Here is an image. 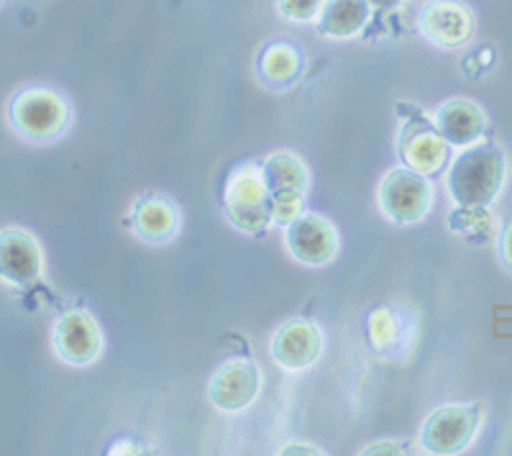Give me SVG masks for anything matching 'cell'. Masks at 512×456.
Listing matches in <instances>:
<instances>
[{
  "mask_svg": "<svg viewBox=\"0 0 512 456\" xmlns=\"http://www.w3.org/2000/svg\"><path fill=\"white\" fill-rule=\"evenodd\" d=\"M262 175L267 182L269 198L282 193H300L308 195L310 172L303 159L292 152H274L272 157L264 159Z\"/></svg>",
  "mask_w": 512,
  "mask_h": 456,
  "instance_id": "16",
  "label": "cell"
},
{
  "mask_svg": "<svg viewBox=\"0 0 512 456\" xmlns=\"http://www.w3.org/2000/svg\"><path fill=\"white\" fill-rule=\"evenodd\" d=\"M448 149L451 144L438 134L436 123L431 121L415 123V131L405 126L400 136L402 164L425 177L436 175L443 170V164H448Z\"/></svg>",
  "mask_w": 512,
  "mask_h": 456,
  "instance_id": "12",
  "label": "cell"
},
{
  "mask_svg": "<svg viewBox=\"0 0 512 456\" xmlns=\"http://www.w3.org/2000/svg\"><path fill=\"white\" fill-rule=\"evenodd\" d=\"M482 418L484 408L479 403L441 405L420 428V449L438 456L461 454L477 439Z\"/></svg>",
  "mask_w": 512,
  "mask_h": 456,
  "instance_id": "3",
  "label": "cell"
},
{
  "mask_svg": "<svg viewBox=\"0 0 512 456\" xmlns=\"http://www.w3.org/2000/svg\"><path fill=\"white\" fill-rule=\"evenodd\" d=\"M326 0H277V11L292 24H313Z\"/></svg>",
  "mask_w": 512,
  "mask_h": 456,
  "instance_id": "20",
  "label": "cell"
},
{
  "mask_svg": "<svg viewBox=\"0 0 512 456\" xmlns=\"http://www.w3.org/2000/svg\"><path fill=\"white\" fill-rule=\"evenodd\" d=\"M507 180V157L495 141L464 147L446 172V188L456 205L489 208L500 198Z\"/></svg>",
  "mask_w": 512,
  "mask_h": 456,
  "instance_id": "1",
  "label": "cell"
},
{
  "mask_svg": "<svg viewBox=\"0 0 512 456\" xmlns=\"http://www.w3.org/2000/svg\"><path fill=\"white\" fill-rule=\"evenodd\" d=\"M477 21L461 0H428L418 13V31L438 49H461L472 41Z\"/></svg>",
  "mask_w": 512,
  "mask_h": 456,
  "instance_id": "6",
  "label": "cell"
},
{
  "mask_svg": "<svg viewBox=\"0 0 512 456\" xmlns=\"http://www.w3.org/2000/svg\"><path fill=\"white\" fill-rule=\"evenodd\" d=\"M226 216L246 234H259L272 226V198L262 175V164H241L231 172L223 193Z\"/></svg>",
  "mask_w": 512,
  "mask_h": 456,
  "instance_id": "2",
  "label": "cell"
},
{
  "mask_svg": "<svg viewBox=\"0 0 512 456\" xmlns=\"http://www.w3.org/2000/svg\"><path fill=\"white\" fill-rule=\"evenodd\" d=\"M285 244L292 259L305 267H323L338 252V234L328 218L318 213H303L285 226Z\"/></svg>",
  "mask_w": 512,
  "mask_h": 456,
  "instance_id": "9",
  "label": "cell"
},
{
  "mask_svg": "<svg viewBox=\"0 0 512 456\" xmlns=\"http://www.w3.org/2000/svg\"><path fill=\"white\" fill-rule=\"evenodd\" d=\"M361 454L364 456H382V454H402L400 451V446L397 444H392V441H382V444H372V446H367V449L361 451Z\"/></svg>",
  "mask_w": 512,
  "mask_h": 456,
  "instance_id": "22",
  "label": "cell"
},
{
  "mask_svg": "<svg viewBox=\"0 0 512 456\" xmlns=\"http://www.w3.org/2000/svg\"><path fill=\"white\" fill-rule=\"evenodd\" d=\"M367 331H369V341H372L377 349H387L397 336L395 313H392L390 308H374L372 313H369Z\"/></svg>",
  "mask_w": 512,
  "mask_h": 456,
  "instance_id": "19",
  "label": "cell"
},
{
  "mask_svg": "<svg viewBox=\"0 0 512 456\" xmlns=\"http://www.w3.org/2000/svg\"><path fill=\"white\" fill-rule=\"evenodd\" d=\"M448 228L469 241H484L495 231V216H492L489 208L456 205L454 211L448 213Z\"/></svg>",
  "mask_w": 512,
  "mask_h": 456,
  "instance_id": "18",
  "label": "cell"
},
{
  "mask_svg": "<svg viewBox=\"0 0 512 456\" xmlns=\"http://www.w3.org/2000/svg\"><path fill=\"white\" fill-rule=\"evenodd\" d=\"M300 67H303V59L290 44H269L259 57V72L264 80L274 85H287L295 80L300 75Z\"/></svg>",
  "mask_w": 512,
  "mask_h": 456,
  "instance_id": "17",
  "label": "cell"
},
{
  "mask_svg": "<svg viewBox=\"0 0 512 456\" xmlns=\"http://www.w3.org/2000/svg\"><path fill=\"white\" fill-rule=\"evenodd\" d=\"M323 351V334L310 321H287L272 336V359L287 372L313 367Z\"/></svg>",
  "mask_w": 512,
  "mask_h": 456,
  "instance_id": "10",
  "label": "cell"
},
{
  "mask_svg": "<svg viewBox=\"0 0 512 456\" xmlns=\"http://www.w3.org/2000/svg\"><path fill=\"white\" fill-rule=\"evenodd\" d=\"M280 454H318L315 446H303V444H287L282 446Z\"/></svg>",
  "mask_w": 512,
  "mask_h": 456,
  "instance_id": "23",
  "label": "cell"
},
{
  "mask_svg": "<svg viewBox=\"0 0 512 456\" xmlns=\"http://www.w3.org/2000/svg\"><path fill=\"white\" fill-rule=\"evenodd\" d=\"M497 254H500V262L512 272V221L500 228V236H497Z\"/></svg>",
  "mask_w": 512,
  "mask_h": 456,
  "instance_id": "21",
  "label": "cell"
},
{
  "mask_svg": "<svg viewBox=\"0 0 512 456\" xmlns=\"http://www.w3.org/2000/svg\"><path fill=\"white\" fill-rule=\"evenodd\" d=\"M369 0H326L315 18V31L333 41H346L359 36L372 21Z\"/></svg>",
  "mask_w": 512,
  "mask_h": 456,
  "instance_id": "14",
  "label": "cell"
},
{
  "mask_svg": "<svg viewBox=\"0 0 512 456\" xmlns=\"http://www.w3.org/2000/svg\"><path fill=\"white\" fill-rule=\"evenodd\" d=\"M70 121V108L62 95L47 88H29L11 103L13 129L31 141H49L62 134Z\"/></svg>",
  "mask_w": 512,
  "mask_h": 456,
  "instance_id": "5",
  "label": "cell"
},
{
  "mask_svg": "<svg viewBox=\"0 0 512 456\" xmlns=\"http://www.w3.org/2000/svg\"><path fill=\"white\" fill-rule=\"evenodd\" d=\"M369 3H372L374 11H395L405 0H369Z\"/></svg>",
  "mask_w": 512,
  "mask_h": 456,
  "instance_id": "24",
  "label": "cell"
},
{
  "mask_svg": "<svg viewBox=\"0 0 512 456\" xmlns=\"http://www.w3.org/2000/svg\"><path fill=\"white\" fill-rule=\"evenodd\" d=\"M262 392V369L249 359H231L213 372L208 400L221 413H241Z\"/></svg>",
  "mask_w": 512,
  "mask_h": 456,
  "instance_id": "7",
  "label": "cell"
},
{
  "mask_svg": "<svg viewBox=\"0 0 512 456\" xmlns=\"http://www.w3.org/2000/svg\"><path fill=\"white\" fill-rule=\"evenodd\" d=\"M44 254L39 241L21 228L0 231V280L11 285H29L41 275Z\"/></svg>",
  "mask_w": 512,
  "mask_h": 456,
  "instance_id": "11",
  "label": "cell"
},
{
  "mask_svg": "<svg viewBox=\"0 0 512 456\" xmlns=\"http://www.w3.org/2000/svg\"><path fill=\"white\" fill-rule=\"evenodd\" d=\"M377 203L392 223L413 226L431 211L433 185L428 177L410 167H395L379 182Z\"/></svg>",
  "mask_w": 512,
  "mask_h": 456,
  "instance_id": "4",
  "label": "cell"
},
{
  "mask_svg": "<svg viewBox=\"0 0 512 456\" xmlns=\"http://www.w3.org/2000/svg\"><path fill=\"white\" fill-rule=\"evenodd\" d=\"M52 341L57 357L72 367H88L100 357V349H103L100 326L88 310H67L54 323Z\"/></svg>",
  "mask_w": 512,
  "mask_h": 456,
  "instance_id": "8",
  "label": "cell"
},
{
  "mask_svg": "<svg viewBox=\"0 0 512 456\" xmlns=\"http://www.w3.org/2000/svg\"><path fill=\"white\" fill-rule=\"evenodd\" d=\"M131 223H134V234L149 244H167L175 239L177 228H180V213L175 203L164 198H144L134 205L131 211Z\"/></svg>",
  "mask_w": 512,
  "mask_h": 456,
  "instance_id": "15",
  "label": "cell"
},
{
  "mask_svg": "<svg viewBox=\"0 0 512 456\" xmlns=\"http://www.w3.org/2000/svg\"><path fill=\"white\" fill-rule=\"evenodd\" d=\"M433 123H436L438 134L454 149L472 147V144H477L482 139L484 131H487V116H484V111L474 100L466 98L446 100L436 111Z\"/></svg>",
  "mask_w": 512,
  "mask_h": 456,
  "instance_id": "13",
  "label": "cell"
}]
</instances>
